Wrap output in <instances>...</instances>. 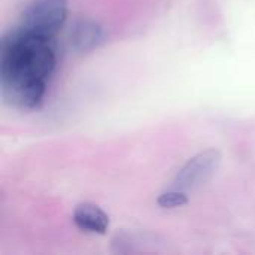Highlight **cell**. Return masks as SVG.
Listing matches in <instances>:
<instances>
[{
    "label": "cell",
    "instance_id": "obj_2",
    "mask_svg": "<svg viewBox=\"0 0 255 255\" xmlns=\"http://www.w3.org/2000/svg\"><path fill=\"white\" fill-rule=\"evenodd\" d=\"M67 18V0H31L25 7L19 27L43 39L52 40Z\"/></svg>",
    "mask_w": 255,
    "mask_h": 255
},
{
    "label": "cell",
    "instance_id": "obj_4",
    "mask_svg": "<svg viewBox=\"0 0 255 255\" xmlns=\"http://www.w3.org/2000/svg\"><path fill=\"white\" fill-rule=\"evenodd\" d=\"M106 39L105 28L93 19H81L73 24L69 33V43L76 52H90L99 48Z\"/></svg>",
    "mask_w": 255,
    "mask_h": 255
},
{
    "label": "cell",
    "instance_id": "obj_6",
    "mask_svg": "<svg viewBox=\"0 0 255 255\" xmlns=\"http://www.w3.org/2000/svg\"><path fill=\"white\" fill-rule=\"evenodd\" d=\"M157 203L163 209H175V208H181V206L187 205L188 197L184 191L173 190V191H167V193L160 194L157 199Z\"/></svg>",
    "mask_w": 255,
    "mask_h": 255
},
{
    "label": "cell",
    "instance_id": "obj_5",
    "mask_svg": "<svg viewBox=\"0 0 255 255\" xmlns=\"http://www.w3.org/2000/svg\"><path fill=\"white\" fill-rule=\"evenodd\" d=\"M73 223L79 230L94 235H105L109 229L108 214L93 203L78 205L73 211Z\"/></svg>",
    "mask_w": 255,
    "mask_h": 255
},
{
    "label": "cell",
    "instance_id": "obj_1",
    "mask_svg": "<svg viewBox=\"0 0 255 255\" xmlns=\"http://www.w3.org/2000/svg\"><path fill=\"white\" fill-rule=\"evenodd\" d=\"M57 66L52 40L15 27L0 40V87L6 105L30 111L42 105Z\"/></svg>",
    "mask_w": 255,
    "mask_h": 255
},
{
    "label": "cell",
    "instance_id": "obj_3",
    "mask_svg": "<svg viewBox=\"0 0 255 255\" xmlns=\"http://www.w3.org/2000/svg\"><path fill=\"white\" fill-rule=\"evenodd\" d=\"M221 161V154L218 149H206L196 157H193L178 173L176 188L181 191L194 190L203 185L217 170Z\"/></svg>",
    "mask_w": 255,
    "mask_h": 255
}]
</instances>
